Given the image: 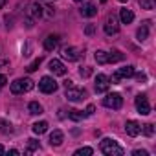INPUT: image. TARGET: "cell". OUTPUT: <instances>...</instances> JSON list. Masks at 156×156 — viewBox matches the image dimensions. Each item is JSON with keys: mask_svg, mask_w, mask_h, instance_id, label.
<instances>
[{"mask_svg": "<svg viewBox=\"0 0 156 156\" xmlns=\"http://www.w3.org/2000/svg\"><path fill=\"white\" fill-rule=\"evenodd\" d=\"M79 57H81V51L77 50V48H73V46L62 48V59H66V61H77Z\"/></svg>", "mask_w": 156, "mask_h": 156, "instance_id": "9c48e42d", "label": "cell"}, {"mask_svg": "<svg viewBox=\"0 0 156 156\" xmlns=\"http://www.w3.org/2000/svg\"><path fill=\"white\" fill-rule=\"evenodd\" d=\"M99 149H101V152L107 154V156H123V154H125V149H123L121 145H118L116 140H110V138L101 140Z\"/></svg>", "mask_w": 156, "mask_h": 156, "instance_id": "6da1fadb", "label": "cell"}, {"mask_svg": "<svg viewBox=\"0 0 156 156\" xmlns=\"http://www.w3.org/2000/svg\"><path fill=\"white\" fill-rule=\"evenodd\" d=\"M103 105L107 107V108H112V110H118V108H121L123 107V98L119 96V94H107V98L103 99Z\"/></svg>", "mask_w": 156, "mask_h": 156, "instance_id": "277c9868", "label": "cell"}, {"mask_svg": "<svg viewBox=\"0 0 156 156\" xmlns=\"http://www.w3.org/2000/svg\"><path fill=\"white\" fill-rule=\"evenodd\" d=\"M118 31H119V24H118L116 15H108L107 20H105V33L107 35H116Z\"/></svg>", "mask_w": 156, "mask_h": 156, "instance_id": "52a82bcc", "label": "cell"}, {"mask_svg": "<svg viewBox=\"0 0 156 156\" xmlns=\"http://www.w3.org/2000/svg\"><path fill=\"white\" fill-rule=\"evenodd\" d=\"M136 110L141 114V116H147V114H151V105H149V99H147V96H143V94H140V96H136Z\"/></svg>", "mask_w": 156, "mask_h": 156, "instance_id": "8992f818", "label": "cell"}, {"mask_svg": "<svg viewBox=\"0 0 156 156\" xmlns=\"http://www.w3.org/2000/svg\"><path fill=\"white\" fill-rule=\"evenodd\" d=\"M85 116H87L85 112L77 110V108H72V110H68V118H70L72 121H81V119H83Z\"/></svg>", "mask_w": 156, "mask_h": 156, "instance_id": "ac0fdd59", "label": "cell"}, {"mask_svg": "<svg viewBox=\"0 0 156 156\" xmlns=\"http://www.w3.org/2000/svg\"><path fill=\"white\" fill-rule=\"evenodd\" d=\"M2 154H4V147H2V145H0V156H2Z\"/></svg>", "mask_w": 156, "mask_h": 156, "instance_id": "f35d334b", "label": "cell"}, {"mask_svg": "<svg viewBox=\"0 0 156 156\" xmlns=\"http://www.w3.org/2000/svg\"><path fill=\"white\" fill-rule=\"evenodd\" d=\"M8 83V79H6V75H2V73H0V88H2L4 85Z\"/></svg>", "mask_w": 156, "mask_h": 156, "instance_id": "d590c367", "label": "cell"}, {"mask_svg": "<svg viewBox=\"0 0 156 156\" xmlns=\"http://www.w3.org/2000/svg\"><path fill=\"white\" fill-rule=\"evenodd\" d=\"M108 81H110L112 85H118V83L121 81V77H119V73L116 72V73H112V77H108Z\"/></svg>", "mask_w": 156, "mask_h": 156, "instance_id": "f546056e", "label": "cell"}, {"mask_svg": "<svg viewBox=\"0 0 156 156\" xmlns=\"http://www.w3.org/2000/svg\"><path fill=\"white\" fill-rule=\"evenodd\" d=\"M123 59V53L119 51V50H112L110 53H107V61L108 62H118V61H121Z\"/></svg>", "mask_w": 156, "mask_h": 156, "instance_id": "ffe728a7", "label": "cell"}, {"mask_svg": "<svg viewBox=\"0 0 156 156\" xmlns=\"http://www.w3.org/2000/svg\"><path fill=\"white\" fill-rule=\"evenodd\" d=\"M62 140H64V134H62V130H59V129H55V130L50 134V145H51V147H59V145L62 143Z\"/></svg>", "mask_w": 156, "mask_h": 156, "instance_id": "5bb4252c", "label": "cell"}, {"mask_svg": "<svg viewBox=\"0 0 156 156\" xmlns=\"http://www.w3.org/2000/svg\"><path fill=\"white\" fill-rule=\"evenodd\" d=\"M41 62H42V57H39V59H35V61H33V62H31V64H30V66H28L26 70H28V72H35V70H37V68L41 66Z\"/></svg>", "mask_w": 156, "mask_h": 156, "instance_id": "4316f807", "label": "cell"}, {"mask_svg": "<svg viewBox=\"0 0 156 156\" xmlns=\"http://www.w3.org/2000/svg\"><path fill=\"white\" fill-rule=\"evenodd\" d=\"M141 130H143L145 136H152V134H154V125H152V123H147V125H143Z\"/></svg>", "mask_w": 156, "mask_h": 156, "instance_id": "83f0119b", "label": "cell"}, {"mask_svg": "<svg viewBox=\"0 0 156 156\" xmlns=\"http://www.w3.org/2000/svg\"><path fill=\"white\" fill-rule=\"evenodd\" d=\"M85 33H87V35H94V33H96V26H94V24H88V26L85 28Z\"/></svg>", "mask_w": 156, "mask_h": 156, "instance_id": "1f68e13d", "label": "cell"}, {"mask_svg": "<svg viewBox=\"0 0 156 156\" xmlns=\"http://www.w3.org/2000/svg\"><path fill=\"white\" fill-rule=\"evenodd\" d=\"M99 2H103V4H105V2H107V0H99Z\"/></svg>", "mask_w": 156, "mask_h": 156, "instance_id": "b9f144b4", "label": "cell"}, {"mask_svg": "<svg viewBox=\"0 0 156 156\" xmlns=\"http://www.w3.org/2000/svg\"><path fill=\"white\" fill-rule=\"evenodd\" d=\"M73 2H83V0H73Z\"/></svg>", "mask_w": 156, "mask_h": 156, "instance_id": "ab89813d", "label": "cell"}, {"mask_svg": "<svg viewBox=\"0 0 156 156\" xmlns=\"http://www.w3.org/2000/svg\"><path fill=\"white\" fill-rule=\"evenodd\" d=\"M118 2H127V0H118Z\"/></svg>", "mask_w": 156, "mask_h": 156, "instance_id": "60d3db41", "label": "cell"}, {"mask_svg": "<svg viewBox=\"0 0 156 156\" xmlns=\"http://www.w3.org/2000/svg\"><path fill=\"white\" fill-rule=\"evenodd\" d=\"M28 110H30V114L39 116V114H42V105H39L37 101H31V103L28 105Z\"/></svg>", "mask_w": 156, "mask_h": 156, "instance_id": "44dd1931", "label": "cell"}, {"mask_svg": "<svg viewBox=\"0 0 156 156\" xmlns=\"http://www.w3.org/2000/svg\"><path fill=\"white\" fill-rule=\"evenodd\" d=\"M96 61H98V64H107V62H108V61H107V51L98 50V51H96Z\"/></svg>", "mask_w": 156, "mask_h": 156, "instance_id": "cb8c5ba5", "label": "cell"}, {"mask_svg": "<svg viewBox=\"0 0 156 156\" xmlns=\"http://www.w3.org/2000/svg\"><path fill=\"white\" fill-rule=\"evenodd\" d=\"M33 81L31 79H15L13 83H11V94H22V92H30V90H33Z\"/></svg>", "mask_w": 156, "mask_h": 156, "instance_id": "7a4b0ae2", "label": "cell"}, {"mask_svg": "<svg viewBox=\"0 0 156 156\" xmlns=\"http://www.w3.org/2000/svg\"><path fill=\"white\" fill-rule=\"evenodd\" d=\"M136 79H138L140 83H145V81H147V75H145V73H138V75H136Z\"/></svg>", "mask_w": 156, "mask_h": 156, "instance_id": "836d02e7", "label": "cell"}, {"mask_svg": "<svg viewBox=\"0 0 156 156\" xmlns=\"http://www.w3.org/2000/svg\"><path fill=\"white\" fill-rule=\"evenodd\" d=\"M48 130V123L46 121H37V123H33V132L35 134H44Z\"/></svg>", "mask_w": 156, "mask_h": 156, "instance_id": "7402d4cb", "label": "cell"}, {"mask_svg": "<svg viewBox=\"0 0 156 156\" xmlns=\"http://www.w3.org/2000/svg\"><path fill=\"white\" fill-rule=\"evenodd\" d=\"M30 15L33 17V19H41L42 15H44V8L41 6V4H31V9H30Z\"/></svg>", "mask_w": 156, "mask_h": 156, "instance_id": "e0dca14e", "label": "cell"}, {"mask_svg": "<svg viewBox=\"0 0 156 156\" xmlns=\"http://www.w3.org/2000/svg\"><path fill=\"white\" fill-rule=\"evenodd\" d=\"M48 66H50V70H51L53 75H64V73H66V68H64V64H62L59 59H51Z\"/></svg>", "mask_w": 156, "mask_h": 156, "instance_id": "30bf717a", "label": "cell"}, {"mask_svg": "<svg viewBox=\"0 0 156 156\" xmlns=\"http://www.w3.org/2000/svg\"><path fill=\"white\" fill-rule=\"evenodd\" d=\"M0 132L2 134H11L13 132V125L6 119H0Z\"/></svg>", "mask_w": 156, "mask_h": 156, "instance_id": "603a6c76", "label": "cell"}, {"mask_svg": "<svg viewBox=\"0 0 156 156\" xmlns=\"http://www.w3.org/2000/svg\"><path fill=\"white\" fill-rule=\"evenodd\" d=\"M57 83H55V79L53 77H50V75H44L42 79H41V83H39V90L41 92H44V94H53L55 90H57Z\"/></svg>", "mask_w": 156, "mask_h": 156, "instance_id": "3957f363", "label": "cell"}, {"mask_svg": "<svg viewBox=\"0 0 156 156\" xmlns=\"http://www.w3.org/2000/svg\"><path fill=\"white\" fill-rule=\"evenodd\" d=\"M140 4L145 9H152V0H140Z\"/></svg>", "mask_w": 156, "mask_h": 156, "instance_id": "4dcf8cb0", "label": "cell"}, {"mask_svg": "<svg viewBox=\"0 0 156 156\" xmlns=\"http://www.w3.org/2000/svg\"><path fill=\"white\" fill-rule=\"evenodd\" d=\"M85 96H87L85 88H77L73 85L66 87V98H68V101H81V99H85Z\"/></svg>", "mask_w": 156, "mask_h": 156, "instance_id": "5b68a950", "label": "cell"}, {"mask_svg": "<svg viewBox=\"0 0 156 156\" xmlns=\"http://www.w3.org/2000/svg\"><path fill=\"white\" fill-rule=\"evenodd\" d=\"M119 20L123 24H130L134 20V13L130 9H119Z\"/></svg>", "mask_w": 156, "mask_h": 156, "instance_id": "2e32d148", "label": "cell"}, {"mask_svg": "<svg viewBox=\"0 0 156 156\" xmlns=\"http://www.w3.org/2000/svg\"><path fill=\"white\" fill-rule=\"evenodd\" d=\"M108 87H110L108 77H107L105 73H99V75L96 77V92L103 94V92H107V90H108Z\"/></svg>", "mask_w": 156, "mask_h": 156, "instance_id": "ba28073f", "label": "cell"}, {"mask_svg": "<svg viewBox=\"0 0 156 156\" xmlns=\"http://www.w3.org/2000/svg\"><path fill=\"white\" fill-rule=\"evenodd\" d=\"M59 41H61L59 35H48V37L44 39V50H46V51H53V50L59 46Z\"/></svg>", "mask_w": 156, "mask_h": 156, "instance_id": "7c38bea8", "label": "cell"}, {"mask_svg": "<svg viewBox=\"0 0 156 156\" xmlns=\"http://www.w3.org/2000/svg\"><path fill=\"white\" fill-rule=\"evenodd\" d=\"M9 154H11V156H19V151H17V149H9Z\"/></svg>", "mask_w": 156, "mask_h": 156, "instance_id": "8d00e7d4", "label": "cell"}, {"mask_svg": "<svg viewBox=\"0 0 156 156\" xmlns=\"http://www.w3.org/2000/svg\"><path fill=\"white\" fill-rule=\"evenodd\" d=\"M136 37H138V41H140V42L147 41V37H149V22H143V24H141V28H138Z\"/></svg>", "mask_w": 156, "mask_h": 156, "instance_id": "9a60e30c", "label": "cell"}, {"mask_svg": "<svg viewBox=\"0 0 156 156\" xmlns=\"http://www.w3.org/2000/svg\"><path fill=\"white\" fill-rule=\"evenodd\" d=\"M125 130H127V134H129V136L136 138V136L141 132V125H140L138 121L130 119V121H127V123H125Z\"/></svg>", "mask_w": 156, "mask_h": 156, "instance_id": "8fae6325", "label": "cell"}, {"mask_svg": "<svg viewBox=\"0 0 156 156\" xmlns=\"http://www.w3.org/2000/svg\"><path fill=\"white\" fill-rule=\"evenodd\" d=\"M94 110H96V107H94V105H88V107H87V110H85V114H87V116H92V114H94Z\"/></svg>", "mask_w": 156, "mask_h": 156, "instance_id": "d6a6232c", "label": "cell"}, {"mask_svg": "<svg viewBox=\"0 0 156 156\" xmlns=\"http://www.w3.org/2000/svg\"><path fill=\"white\" fill-rule=\"evenodd\" d=\"M132 154H134V156H147V151H140V149H138V151H134Z\"/></svg>", "mask_w": 156, "mask_h": 156, "instance_id": "e575fe53", "label": "cell"}, {"mask_svg": "<svg viewBox=\"0 0 156 156\" xmlns=\"http://www.w3.org/2000/svg\"><path fill=\"white\" fill-rule=\"evenodd\" d=\"M6 2H8V0H0V9H2V8L6 6Z\"/></svg>", "mask_w": 156, "mask_h": 156, "instance_id": "74e56055", "label": "cell"}, {"mask_svg": "<svg viewBox=\"0 0 156 156\" xmlns=\"http://www.w3.org/2000/svg\"><path fill=\"white\" fill-rule=\"evenodd\" d=\"M92 152H94V149H92V147H81V149H77L73 154H75V156H83V154H85V156H90Z\"/></svg>", "mask_w": 156, "mask_h": 156, "instance_id": "d4e9b609", "label": "cell"}, {"mask_svg": "<svg viewBox=\"0 0 156 156\" xmlns=\"http://www.w3.org/2000/svg\"><path fill=\"white\" fill-rule=\"evenodd\" d=\"M118 73H119V77H121V79H123V77H132V75H134V66L127 64V66L119 68V70H118Z\"/></svg>", "mask_w": 156, "mask_h": 156, "instance_id": "d6986e66", "label": "cell"}, {"mask_svg": "<svg viewBox=\"0 0 156 156\" xmlns=\"http://www.w3.org/2000/svg\"><path fill=\"white\" fill-rule=\"evenodd\" d=\"M79 11H81L83 17H96V15H98V8H96V4H92V2H85Z\"/></svg>", "mask_w": 156, "mask_h": 156, "instance_id": "4fadbf2b", "label": "cell"}, {"mask_svg": "<svg viewBox=\"0 0 156 156\" xmlns=\"http://www.w3.org/2000/svg\"><path fill=\"white\" fill-rule=\"evenodd\" d=\"M79 75H81V77H90V75H92V68H90V66L81 68V70H79Z\"/></svg>", "mask_w": 156, "mask_h": 156, "instance_id": "f1b7e54d", "label": "cell"}, {"mask_svg": "<svg viewBox=\"0 0 156 156\" xmlns=\"http://www.w3.org/2000/svg\"><path fill=\"white\" fill-rule=\"evenodd\" d=\"M37 149H39V141L37 140H28V151H26V154H31Z\"/></svg>", "mask_w": 156, "mask_h": 156, "instance_id": "484cf974", "label": "cell"}]
</instances>
